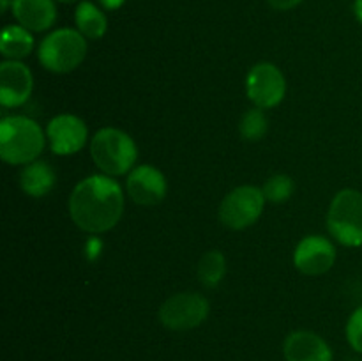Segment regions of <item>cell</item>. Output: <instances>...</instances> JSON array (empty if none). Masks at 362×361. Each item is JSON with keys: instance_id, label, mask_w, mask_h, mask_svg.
Segmentation results:
<instances>
[{"instance_id": "obj_1", "label": "cell", "mask_w": 362, "mask_h": 361, "mask_svg": "<svg viewBox=\"0 0 362 361\" xmlns=\"http://www.w3.org/2000/svg\"><path fill=\"white\" fill-rule=\"evenodd\" d=\"M124 202L122 186L113 177L94 173L74 186L67 205L78 229L87 234H105L120 222Z\"/></svg>"}, {"instance_id": "obj_2", "label": "cell", "mask_w": 362, "mask_h": 361, "mask_svg": "<svg viewBox=\"0 0 362 361\" xmlns=\"http://www.w3.org/2000/svg\"><path fill=\"white\" fill-rule=\"evenodd\" d=\"M46 133L34 119L7 115L0 120V158L9 165H28L45 151Z\"/></svg>"}, {"instance_id": "obj_3", "label": "cell", "mask_w": 362, "mask_h": 361, "mask_svg": "<svg viewBox=\"0 0 362 361\" xmlns=\"http://www.w3.org/2000/svg\"><path fill=\"white\" fill-rule=\"evenodd\" d=\"M90 156L105 176H127L136 166L138 147L126 131L106 126L90 138Z\"/></svg>"}, {"instance_id": "obj_4", "label": "cell", "mask_w": 362, "mask_h": 361, "mask_svg": "<svg viewBox=\"0 0 362 361\" xmlns=\"http://www.w3.org/2000/svg\"><path fill=\"white\" fill-rule=\"evenodd\" d=\"M87 38L78 28H57L41 41L37 59L46 71L66 74L81 66L87 57Z\"/></svg>"}, {"instance_id": "obj_5", "label": "cell", "mask_w": 362, "mask_h": 361, "mask_svg": "<svg viewBox=\"0 0 362 361\" xmlns=\"http://www.w3.org/2000/svg\"><path fill=\"white\" fill-rule=\"evenodd\" d=\"M327 230L343 246H362V191L345 188L334 195L327 211Z\"/></svg>"}, {"instance_id": "obj_6", "label": "cell", "mask_w": 362, "mask_h": 361, "mask_svg": "<svg viewBox=\"0 0 362 361\" xmlns=\"http://www.w3.org/2000/svg\"><path fill=\"white\" fill-rule=\"evenodd\" d=\"M265 204L262 188L253 184L237 186L219 204V222L230 230H244L260 219Z\"/></svg>"}, {"instance_id": "obj_7", "label": "cell", "mask_w": 362, "mask_h": 361, "mask_svg": "<svg viewBox=\"0 0 362 361\" xmlns=\"http://www.w3.org/2000/svg\"><path fill=\"white\" fill-rule=\"evenodd\" d=\"M211 311L207 297L197 292H177L159 306V322L170 331H191L204 324Z\"/></svg>"}, {"instance_id": "obj_8", "label": "cell", "mask_w": 362, "mask_h": 361, "mask_svg": "<svg viewBox=\"0 0 362 361\" xmlns=\"http://www.w3.org/2000/svg\"><path fill=\"white\" fill-rule=\"evenodd\" d=\"M246 94L258 108H276L286 96L285 74L272 62L255 64L246 76Z\"/></svg>"}, {"instance_id": "obj_9", "label": "cell", "mask_w": 362, "mask_h": 361, "mask_svg": "<svg viewBox=\"0 0 362 361\" xmlns=\"http://www.w3.org/2000/svg\"><path fill=\"white\" fill-rule=\"evenodd\" d=\"M338 251L329 237L311 234L303 237L293 250V265L306 276H322L334 265Z\"/></svg>"}, {"instance_id": "obj_10", "label": "cell", "mask_w": 362, "mask_h": 361, "mask_svg": "<svg viewBox=\"0 0 362 361\" xmlns=\"http://www.w3.org/2000/svg\"><path fill=\"white\" fill-rule=\"evenodd\" d=\"M126 190L131 200L141 207H154L165 200L168 193V183L166 177L158 166L136 165L129 173H127Z\"/></svg>"}, {"instance_id": "obj_11", "label": "cell", "mask_w": 362, "mask_h": 361, "mask_svg": "<svg viewBox=\"0 0 362 361\" xmlns=\"http://www.w3.org/2000/svg\"><path fill=\"white\" fill-rule=\"evenodd\" d=\"M46 138L57 156H71L85 147L88 140V127L78 115L60 113L46 126Z\"/></svg>"}, {"instance_id": "obj_12", "label": "cell", "mask_w": 362, "mask_h": 361, "mask_svg": "<svg viewBox=\"0 0 362 361\" xmlns=\"http://www.w3.org/2000/svg\"><path fill=\"white\" fill-rule=\"evenodd\" d=\"M34 91V76L21 60H4L0 64V103L6 108L25 105Z\"/></svg>"}, {"instance_id": "obj_13", "label": "cell", "mask_w": 362, "mask_h": 361, "mask_svg": "<svg viewBox=\"0 0 362 361\" xmlns=\"http://www.w3.org/2000/svg\"><path fill=\"white\" fill-rule=\"evenodd\" d=\"M285 361H332L331 345L324 336L310 329H296L283 342Z\"/></svg>"}, {"instance_id": "obj_14", "label": "cell", "mask_w": 362, "mask_h": 361, "mask_svg": "<svg viewBox=\"0 0 362 361\" xmlns=\"http://www.w3.org/2000/svg\"><path fill=\"white\" fill-rule=\"evenodd\" d=\"M14 20L30 32H45L57 20L55 0H13L11 4Z\"/></svg>"}, {"instance_id": "obj_15", "label": "cell", "mask_w": 362, "mask_h": 361, "mask_svg": "<svg viewBox=\"0 0 362 361\" xmlns=\"http://www.w3.org/2000/svg\"><path fill=\"white\" fill-rule=\"evenodd\" d=\"M57 176L48 161H35L23 165L20 172V188L32 198H42L55 188Z\"/></svg>"}, {"instance_id": "obj_16", "label": "cell", "mask_w": 362, "mask_h": 361, "mask_svg": "<svg viewBox=\"0 0 362 361\" xmlns=\"http://www.w3.org/2000/svg\"><path fill=\"white\" fill-rule=\"evenodd\" d=\"M34 50V35L21 25H7L0 35V53L6 60H21Z\"/></svg>"}, {"instance_id": "obj_17", "label": "cell", "mask_w": 362, "mask_h": 361, "mask_svg": "<svg viewBox=\"0 0 362 361\" xmlns=\"http://www.w3.org/2000/svg\"><path fill=\"white\" fill-rule=\"evenodd\" d=\"M74 23L76 28L85 35L87 39L98 41L108 30V18L99 9L94 2L88 0H81L74 11Z\"/></svg>"}, {"instance_id": "obj_18", "label": "cell", "mask_w": 362, "mask_h": 361, "mask_svg": "<svg viewBox=\"0 0 362 361\" xmlns=\"http://www.w3.org/2000/svg\"><path fill=\"white\" fill-rule=\"evenodd\" d=\"M226 275V257L223 251H205L198 260V278L207 289H216Z\"/></svg>"}, {"instance_id": "obj_19", "label": "cell", "mask_w": 362, "mask_h": 361, "mask_svg": "<svg viewBox=\"0 0 362 361\" xmlns=\"http://www.w3.org/2000/svg\"><path fill=\"white\" fill-rule=\"evenodd\" d=\"M269 120L265 110L253 106L247 110L239 122V133L246 142H260L267 134Z\"/></svg>"}, {"instance_id": "obj_20", "label": "cell", "mask_w": 362, "mask_h": 361, "mask_svg": "<svg viewBox=\"0 0 362 361\" xmlns=\"http://www.w3.org/2000/svg\"><path fill=\"white\" fill-rule=\"evenodd\" d=\"M296 190V183L286 173H276L271 176L262 186V191L265 195V200L272 202V204H283L288 200Z\"/></svg>"}, {"instance_id": "obj_21", "label": "cell", "mask_w": 362, "mask_h": 361, "mask_svg": "<svg viewBox=\"0 0 362 361\" xmlns=\"http://www.w3.org/2000/svg\"><path fill=\"white\" fill-rule=\"evenodd\" d=\"M346 342L356 353L362 354V304L350 314L345 328Z\"/></svg>"}, {"instance_id": "obj_22", "label": "cell", "mask_w": 362, "mask_h": 361, "mask_svg": "<svg viewBox=\"0 0 362 361\" xmlns=\"http://www.w3.org/2000/svg\"><path fill=\"white\" fill-rule=\"evenodd\" d=\"M303 2L304 0H267L269 6L276 11H290L293 7L300 6Z\"/></svg>"}, {"instance_id": "obj_23", "label": "cell", "mask_w": 362, "mask_h": 361, "mask_svg": "<svg viewBox=\"0 0 362 361\" xmlns=\"http://www.w3.org/2000/svg\"><path fill=\"white\" fill-rule=\"evenodd\" d=\"M124 2H126V0H99L103 9H108V11L120 9V7L124 6Z\"/></svg>"}, {"instance_id": "obj_24", "label": "cell", "mask_w": 362, "mask_h": 361, "mask_svg": "<svg viewBox=\"0 0 362 361\" xmlns=\"http://www.w3.org/2000/svg\"><path fill=\"white\" fill-rule=\"evenodd\" d=\"M354 14L359 20V23H362V0H356L354 2Z\"/></svg>"}, {"instance_id": "obj_25", "label": "cell", "mask_w": 362, "mask_h": 361, "mask_svg": "<svg viewBox=\"0 0 362 361\" xmlns=\"http://www.w3.org/2000/svg\"><path fill=\"white\" fill-rule=\"evenodd\" d=\"M11 4H13V0H0V11H2V13H6L7 7H9Z\"/></svg>"}, {"instance_id": "obj_26", "label": "cell", "mask_w": 362, "mask_h": 361, "mask_svg": "<svg viewBox=\"0 0 362 361\" xmlns=\"http://www.w3.org/2000/svg\"><path fill=\"white\" fill-rule=\"evenodd\" d=\"M57 2H62V4H74V2H80V0H57Z\"/></svg>"}]
</instances>
